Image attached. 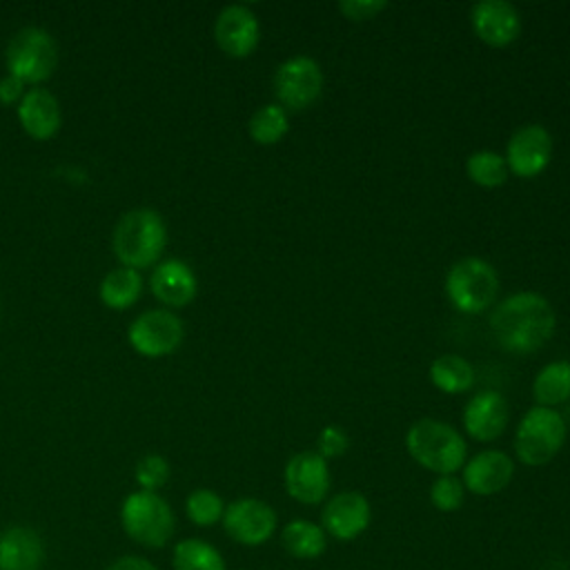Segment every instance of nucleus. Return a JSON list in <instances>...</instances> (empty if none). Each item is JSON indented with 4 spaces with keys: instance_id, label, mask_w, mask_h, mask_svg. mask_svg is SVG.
I'll return each mask as SVG.
<instances>
[{
    "instance_id": "f257e3e1",
    "label": "nucleus",
    "mask_w": 570,
    "mask_h": 570,
    "mask_svg": "<svg viewBox=\"0 0 570 570\" xmlns=\"http://www.w3.org/2000/svg\"><path fill=\"white\" fill-rule=\"evenodd\" d=\"M554 309L537 292H517L494 305L490 330L497 343L512 354H532L554 334Z\"/></svg>"
},
{
    "instance_id": "f03ea898",
    "label": "nucleus",
    "mask_w": 570,
    "mask_h": 570,
    "mask_svg": "<svg viewBox=\"0 0 570 570\" xmlns=\"http://www.w3.org/2000/svg\"><path fill=\"white\" fill-rule=\"evenodd\" d=\"M405 448L421 468L439 476L454 474L468 461V445L463 436L450 423L436 419L414 421L407 428Z\"/></svg>"
},
{
    "instance_id": "7ed1b4c3",
    "label": "nucleus",
    "mask_w": 570,
    "mask_h": 570,
    "mask_svg": "<svg viewBox=\"0 0 570 570\" xmlns=\"http://www.w3.org/2000/svg\"><path fill=\"white\" fill-rule=\"evenodd\" d=\"M167 243L165 220L156 209L136 207L120 216L114 229V252L125 267L138 269L156 263Z\"/></svg>"
},
{
    "instance_id": "20e7f679",
    "label": "nucleus",
    "mask_w": 570,
    "mask_h": 570,
    "mask_svg": "<svg viewBox=\"0 0 570 570\" xmlns=\"http://www.w3.org/2000/svg\"><path fill=\"white\" fill-rule=\"evenodd\" d=\"M566 441V421L552 407L534 405L523 414L514 432V452L523 465L550 463Z\"/></svg>"
},
{
    "instance_id": "39448f33",
    "label": "nucleus",
    "mask_w": 570,
    "mask_h": 570,
    "mask_svg": "<svg viewBox=\"0 0 570 570\" xmlns=\"http://www.w3.org/2000/svg\"><path fill=\"white\" fill-rule=\"evenodd\" d=\"M499 276L494 267L479 258L465 256L456 261L445 276V294L454 309L463 314H479L497 301Z\"/></svg>"
},
{
    "instance_id": "423d86ee",
    "label": "nucleus",
    "mask_w": 570,
    "mask_h": 570,
    "mask_svg": "<svg viewBox=\"0 0 570 570\" xmlns=\"http://www.w3.org/2000/svg\"><path fill=\"white\" fill-rule=\"evenodd\" d=\"M120 521L125 532L136 543L147 548H163L176 530V519L169 503L156 492L147 490L131 492L122 501Z\"/></svg>"
},
{
    "instance_id": "0eeeda50",
    "label": "nucleus",
    "mask_w": 570,
    "mask_h": 570,
    "mask_svg": "<svg viewBox=\"0 0 570 570\" xmlns=\"http://www.w3.org/2000/svg\"><path fill=\"white\" fill-rule=\"evenodd\" d=\"M56 42L40 27H24L16 31L7 45V69L24 85L47 80L56 69Z\"/></svg>"
},
{
    "instance_id": "6e6552de",
    "label": "nucleus",
    "mask_w": 570,
    "mask_h": 570,
    "mask_svg": "<svg viewBox=\"0 0 570 570\" xmlns=\"http://www.w3.org/2000/svg\"><path fill=\"white\" fill-rule=\"evenodd\" d=\"M323 91L321 65L309 56H294L278 65L274 73V94L285 109L303 111L318 100Z\"/></svg>"
},
{
    "instance_id": "1a4fd4ad",
    "label": "nucleus",
    "mask_w": 570,
    "mask_h": 570,
    "mask_svg": "<svg viewBox=\"0 0 570 570\" xmlns=\"http://www.w3.org/2000/svg\"><path fill=\"white\" fill-rule=\"evenodd\" d=\"M278 525L276 510L254 497H243L225 505L223 528L227 537L240 546L256 548L267 543Z\"/></svg>"
},
{
    "instance_id": "9d476101",
    "label": "nucleus",
    "mask_w": 570,
    "mask_h": 570,
    "mask_svg": "<svg viewBox=\"0 0 570 570\" xmlns=\"http://www.w3.org/2000/svg\"><path fill=\"white\" fill-rule=\"evenodd\" d=\"M183 323L167 309H149L136 316L127 330L129 345L149 358L171 354L183 341Z\"/></svg>"
},
{
    "instance_id": "9b49d317",
    "label": "nucleus",
    "mask_w": 570,
    "mask_h": 570,
    "mask_svg": "<svg viewBox=\"0 0 570 570\" xmlns=\"http://www.w3.org/2000/svg\"><path fill=\"white\" fill-rule=\"evenodd\" d=\"M283 481L285 492L294 501L303 505H318L327 499L332 476L327 461L321 454H316L314 450H303L289 456V461L285 463Z\"/></svg>"
},
{
    "instance_id": "f8f14e48",
    "label": "nucleus",
    "mask_w": 570,
    "mask_h": 570,
    "mask_svg": "<svg viewBox=\"0 0 570 570\" xmlns=\"http://www.w3.org/2000/svg\"><path fill=\"white\" fill-rule=\"evenodd\" d=\"M372 521V505L358 490H345L330 497L321 510V528L336 541L358 539Z\"/></svg>"
},
{
    "instance_id": "ddd939ff",
    "label": "nucleus",
    "mask_w": 570,
    "mask_h": 570,
    "mask_svg": "<svg viewBox=\"0 0 570 570\" xmlns=\"http://www.w3.org/2000/svg\"><path fill=\"white\" fill-rule=\"evenodd\" d=\"M552 156V136L541 125H525L517 129L505 147V165L519 178L539 176Z\"/></svg>"
},
{
    "instance_id": "4468645a",
    "label": "nucleus",
    "mask_w": 570,
    "mask_h": 570,
    "mask_svg": "<svg viewBox=\"0 0 570 570\" xmlns=\"http://www.w3.org/2000/svg\"><path fill=\"white\" fill-rule=\"evenodd\" d=\"M214 38L227 56L245 58L258 45V18L245 4H229L218 13L214 22Z\"/></svg>"
},
{
    "instance_id": "2eb2a0df",
    "label": "nucleus",
    "mask_w": 570,
    "mask_h": 570,
    "mask_svg": "<svg viewBox=\"0 0 570 570\" xmlns=\"http://www.w3.org/2000/svg\"><path fill=\"white\" fill-rule=\"evenodd\" d=\"M470 24L479 40L490 47H505L521 33V16L505 0H481L470 11Z\"/></svg>"
},
{
    "instance_id": "dca6fc26",
    "label": "nucleus",
    "mask_w": 570,
    "mask_h": 570,
    "mask_svg": "<svg viewBox=\"0 0 570 570\" xmlns=\"http://www.w3.org/2000/svg\"><path fill=\"white\" fill-rule=\"evenodd\" d=\"M514 476V461L501 450L476 452L463 465V485L476 497L499 494Z\"/></svg>"
},
{
    "instance_id": "f3484780",
    "label": "nucleus",
    "mask_w": 570,
    "mask_h": 570,
    "mask_svg": "<svg viewBox=\"0 0 570 570\" xmlns=\"http://www.w3.org/2000/svg\"><path fill=\"white\" fill-rule=\"evenodd\" d=\"M508 401L492 390L476 392L463 410V428L476 441H494L508 425Z\"/></svg>"
},
{
    "instance_id": "a211bd4d",
    "label": "nucleus",
    "mask_w": 570,
    "mask_h": 570,
    "mask_svg": "<svg viewBox=\"0 0 570 570\" xmlns=\"http://www.w3.org/2000/svg\"><path fill=\"white\" fill-rule=\"evenodd\" d=\"M149 285H151L154 296L169 307H185L187 303H191V298L196 296V289H198L191 267L178 258L163 261L151 272Z\"/></svg>"
},
{
    "instance_id": "6ab92c4d",
    "label": "nucleus",
    "mask_w": 570,
    "mask_h": 570,
    "mask_svg": "<svg viewBox=\"0 0 570 570\" xmlns=\"http://www.w3.org/2000/svg\"><path fill=\"white\" fill-rule=\"evenodd\" d=\"M45 543L33 528L11 525L0 534V570H38Z\"/></svg>"
},
{
    "instance_id": "aec40b11",
    "label": "nucleus",
    "mask_w": 570,
    "mask_h": 570,
    "mask_svg": "<svg viewBox=\"0 0 570 570\" xmlns=\"http://www.w3.org/2000/svg\"><path fill=\"white\" fill-rule=\"evenodd\" d=\"M18 118L22 129L36 138L47 140L60 129V107L51 91L47 89H29L20 105H18Z\"/></svg>"
},
{
    "instance_id": "412c9836",
    "label": "nucleus",
    "mask_w": 570,
    "mask_h": 570,
    "mask_svg": "<svg viewBox=\"0 0 570 570\" xmlns=\"http://www.w3.org/2000/svg\"><path fill=\"white\" fill-rule=\"evenodd\" d=\"M281 546L289 557L312 561L327 550V532L309 519H292L281 530Z\"/></svg>"
},
{
    "instance_id": "4be33fe9",
    "label": "nucleus",
    "mask_w": 570,
    "mask_h": 570,
    "mask_svg": "<svg viewBox=\"0 0 570 570\" xmlns=\"http://www.w3.org/2000/svg\"><path fill=\"white\" fill-rule=\"evenodd\" d=\"M142 292V278L138 269L131 267H116L100 281V301L111 309H127L131 307Z\"/></svg>"
},
{
    "instance_id": "5701e85b",
    "label": "nucleus",
    "mask_w": 570,
    "mask_h": 570,
    "mask_svg": "<svg viewBox=\"0 0 570 570\" xmlns=\"http://www.w3.org/2000/svg\"><path fill=\"white\" fill-rule=\"evenodd\" d=\"M532 394L537 405L554 407L570 399V363L552 361L539 370L532 383Z\"/></svg>"
},
{
    "instance_id": "b1692460",
    "label": "nucleus",
    "mask_w": 570,
    "mask_h": 570,
    "mask_svg": "<svg viewBox=\"0 0 570 570\" xmlns=\"http://www.w3.org/2000/svg\"><path fill=\"white\" fill-rule=\"evenodd\" d=\"M430 381L445 394H461L472 387L474 370L463 356L443 354L432 361Z\"/></svg>"
},
{
    "instance_id": "393cba45",
    "label": "nucleus",
    "mask_w": 570,
    "mask_h": 570,
    "mask_svg": "<svg viewBox=\"0 0 570 570\" xmlns=\"http://www.w3.org/2000/svg\"><path fill=\"white\" fill-rule=\"evenodd\" d=\"M174 570H227V563L205 539H183L174 546Z\"/></svg>"
},
{
    "instance_id": "a878e982",
    "label": "nucleus",
    "mask_w": 570,
    "mask_h": 570,
    "mask_svg": "<svg viewBox=\"0 0 570 570\" xmlns=\"http://www.w3.org/2000/svg\"><path fill=\"white\" fill-rule=\"evenodd\" d=\"M247 129H249V136H252L254 142H258V145H274L289 129L287 111L281 105H276V102L263 105V107H258L252 114Z\"/></svg>"
},
{
    "instance_id": "bb28decb",
    "label": "nucleus",
    "mask_w": 570,
    "mask_h": 570,
    "mask_svg": "<svg viewBox=\"0 0 570 570\" xmlns=\"http://www.w3.org/2000/svg\"><path fill=\"white\" fill-rule=\"evenodd\" d=\"M465 174L474 185L492 189L508 180V165L501 154L481 149L465 158Z\"/></svg>"
},
{
    "instance_id": "cd10ccee",
    "label": "nucleus",
    "mask_w": 570,
    "mask_h": 570,
    "mask_svg": "<svg viewBox=\"0 0 570 570\" xmlns=\"http://www.w3.org/2000/svg\"><path fill=\"white\" fill-rule=\"evenodd\" d=\"M185 512L189 517V521L194 525H200V528H209L218 521H223V514H225V503L220 499L218 492L209 490V488H198L194 490L187 501H185Z\"/></svg>"
},
{
    "instance_id": "c85d7f7f",
    "label": "nucleus",
    "mask_w": 570,
    "mask_h": 570,
    "mask_svg": "<svg viewBox=\"0 0 570 570\" xmlns=\"http://www.w3.org/2000/svg\"><path fill=\"white\" fill-rule=\"evenodd\" d=\"M465 501V485L454 474L436 476L430 485V503L439 512H456Z\"/></svg>"
},
{
    "instance_id": "c756f323",
    "label": "nucleus",
    "mask_w": 570,
    "mask_h": 570,
    "mask_svg": "<svg viewBox=\"0 0 570 570\" xmlns=\"http://www.w3.org/2000/svg\"><path fill=\"white\" fill-rule=\"evenodd\" d=\"M167 479H169V463L165 456L147 454L138 461L136 481H138L140 490L156 492L158 488H163L167 483Z\"/></svg>"
},
{
    "instance_id": "7c9ffc66",
    "label": "nucleus",
    "mask_w": 570,
    "mask_h": 570,
    "mask_svg": "<svg viewBox=\"0 0 570 570\" xmlns=\"http://www.w3.org/2000/svg\"><path fill=\"white\" fill-rule=\"evenodd\" d=\"M347 448H350L347 434L338 425H325L316 436V450L314 452L321 454L327 461V459H336V456L345 454Z\"/></svg>"
},
{
    "instance_id": "2f4dec72",
    "label": "nucleus",
    "mask_w": 570,
    "mask_h": 570,
    "mask_svg": "<svg viewBox=\"0 0 570 570\" xmlns=\"http://www.w3.org/2000/svg\"><path fill=\"white\" fill-rule=\"evenodd\" d=\"M387 7V2L383 0H341L338 2V11L354 22H363L374 18L379 11H383Z\"/></svg>"
},
{
    "instance_id": "473e14b6",
    "label": "nucleus",
    "mask_w": 570,
    "mask_h": 570,
    "mask_svg": "<svg viewBox=\"0 0 570 570\" xmlns=\"http://www.w3.org/2000/svg\"><path fill=\"white\" fill-rule=\"evenodd\" d=\"M24 96V82L18 80L16 76H4L0 80V102L4 105H13L18 100H22Z\"/></svg>"
},
{
    "instance_id": "72a5a7b5",
    "label": "nucleus",
    "mask_w": 570,
    "mask_h": 570,
    "mask_svg": "<svg viewBox=\"0 0 570 570\" xmlns=\"http://www.w3.org/2000/svg\"><path fill=\"white\" fill-rule=\"evenodd\" d=\"M107 570H158V568L138 554H125L116 559Z\"/></svg>"
}]
</instances>
